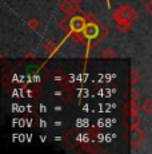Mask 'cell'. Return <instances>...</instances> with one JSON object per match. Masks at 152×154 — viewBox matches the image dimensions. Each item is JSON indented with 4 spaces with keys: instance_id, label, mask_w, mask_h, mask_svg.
Instances as JSON below:
<instances>
[{
    "instance_id": "obj_1",
    "label": "cell",
    "mask_w": 152,
    "mask_h": 154,
    "mask_svg": "<svg viewBox=\"0 0 152 154\" xmlns=\"http://www.w3.org/2000/svg\"><path fill=\"white\" fill-rule=\"evenodd\" d=\"M113 19L118 23V29L120 32H127L130 29L132 22L136 19V12L131 5L121 4L118 10L113 12Z\"/></svg>"
},
{
    "instance_id": "obj_2",
    "label": "cell",
    "mask_w": 152,
    "mask_h": 154,
    "mask_svg": "<svg viewBox=\"0 0 152 154\" xmlns=\"http://www.w3.org/2000/svg\"><path fill=\"white\" fill-rule=\"evenodd\" d=\"M69 22H71V29L72 31H75L76 34H79V32H83L84 28H86L87 23H86V19L81 16H74L69 19Z\"/></svg>"
},
{
    "instance_id": "obj_3",
    "label": "cell",
    "mask_w": 152,
    "mask_h": 154,
    "mask_svg": "<svg viewBox=\"0 0 152 154\" xmlns=\"http://www.w3.org/2000/svg\"><path fill=\"white\" fill-rule=\"evenodd\" d=\"M60 10H61V12H63L64 15L69 16V15L74 14L77 8H76V5L72 2H69V0H64V2L60 3Z\"/></svg>"
},
{
    "instance_id": "obj_4",
    "label": "cell",
    "mask_w": 152,
    "mask_h": 154,
    "mask_svg": "<svg viewBox=\"0 0 152 154\" xmlns=\"http://www.w3.org/2000/svg\"><path fill=\"white\" fill-rule=\"evenodd\" d=\"M83 34H84V36L88 38V39H93V38L98 36V28H96L95 24H87Z\"/></svg>"
},
{
    "instance_id": "obj_5",
    "label": "cell",
    "mask_w": 152,
    "mask_h": 154,
    "mask_svg": "<svg viewBox=\"0 0 152 154\" xmlns=\"http://www.w3.org/2000/svg\"><path fill=\"white\" fill-rule=\"evenodd\" d=\"M44 48H45L47 54L51 55V54H54V52L56 51V48H57V43L55 42V40H52V39H48V40H47V43L44 44Z\"/></svg>"
},
{
    "instance_id": "obj_6",
    "label": "cell",
    "mask_w": 152,
    "mask_h": 154,
    "mask_svg": "<svg viewBox=\"0 0 152 154\" xmlns=\"http://www.w3.org/2000/svg\"><path fill=\"white\" fill-rule=\"evenodd\" d=\"M101 56H103V58H107V59H113L118 56V54H116V51L112 48V47H107L106 50H103Z\"/></svg>"
},
{
    "instance_id": "obj_7",
    "label": "cell",
    "mask_w": 152,
    "mask_h": 154,
    "mask_svg": "<svg viewBox=\"0 0 152 154\" xmlns=\"http://www.w3.org/2000/svg\"><path fill=\"white\" fill-rule=\"evenodd\" d=\"M27 27L30 29H32V31H36V29H39V27H40V22L36 19V17H31V19L27 22Z\"/></svg>"
},
{
    "instance_id": "obj_8",
    "label": "cell",
    "mask_w": 152,
    "mask_h": 154,
    "mask_svg": "<svg viewBox=\"0 0 152 154\" xmlns=\"http://www.w3.org/2000/svg\"><path fill=\"white\" fill-rule=\"evenodd\" d=\"M142 110L145 114H152V99H145L142 105Z\"/></svg>"
},
{
    "instance_id": "obj_9",
    "label": "cell",
    "mask_w": 152,
    "mask_h": 154,
    "mask_svg": "<svg viewBox=\"0 0 152 154\" xmlns=\"http://www.w3.org/2000/svg\"><path fill=\"white\" fill-rule=\"evenodd\" d=\"M140 79H142V75H140L136 70L131 71V85L135 86L136 83H139V82H140Z\"/></svg>"
},
{
    "instance_id": "obj_10",
    "label": "cell",
    "mask_w": 152,
    "mask_h": 154,
    "mask_svg": "<svg viewBox=\"0 0 152 154\" xmlns=\"http://www.w3.org/2000/svg\"><path fill=\"white\" fill-rule=\"evenodd\" d=\"M59 27H60V29H63L64 32H68L69 29H71V22H69L68 19L61 20V22L59 23Z\"/></svg>"
},
{
    "instance_id": "obj_11",
    "label": "cell",
    "mask_w": 152,
    "mask_h": 154,
    "mask_svg": "<svg viewBox=\"0 0 152 154\" xmlns=\"http://www.w3.org/2000/svg\"><path fill=\"white\" fill-rule=\"evenodd\" d=\"M145 11H147V12L152 16V0L147 2V4H145Z\"/></svg>"
},
{
    "instance_id": "obj_12",
    "label": "cell",
    "mask_w": 152,
    "mask_h": 154,
    "mask_svg": "<svg viewBox=\"0 0 152 154\" xmlns=\"http://www.w3.org/2000/svg\"><path fill=\"white\" fill-rule=\"evenodd\" d=\"M69 2H72L75 5H77V4H80V3L83 2V0H69Z\"/></svg>"
}]
</instances>
